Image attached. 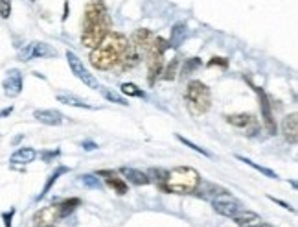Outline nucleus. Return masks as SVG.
<instances>
[{"label": "nucleus", "mask_w": 298, "mask_h": 227, "mask_svg": "<svg viewBox=\"0 0 298 227\" xmlns=\"http://www.w3.org/2000/svg\"><path fill=\"white\" fill-rule=\"evenodd\" d=\"M110 26L112 22H110L109 11H107L103 0H91L85 7V15H83L81 43L91 50L96 48L110 33Z\"/></svg>", "instance_id": "obj_1"}, {"label": "nucleus", "mask_w": 298, "mask_h": 227, "mask_svg": "<svg viewBox=\"0 0 298 227\" xmlns=\"http://www.w3.org/2000/svg\"><path fill=\"white\" fill-rule=\"evenodd\" d=\"M129 39L120 31H112L105 37L96 48L91 50V65L98 70H110L118 65Z\"/></svg>", "instance_id": "obj_2"}, {"label": "nucleus", "mask_w": 298, "mask_h": 227, "mask_svg": "<svg viewBox=\"0 0 298 227\" xmlns=\"http://www.w3.org/2000/svg\"><path fill=\"white\" fill-rule=\"evenodd\" d=\"M201 185V174L192 166H175L168 170L164 183L160 185L162 191L173 194H192Z\"/></svg>", "instance_id": "obj_3"}, {"label": "nucleus", "mask_w": 298, "mask_h": 227, "mask_svg": "<svg viewBox=\"0 0 298 227\" xmlns=\"http://www.w3.org/2000/svg\"><path fill=\"white\" fill-rule=\"evenodd\" d=\"M184 98H186V105L194 117H201L212 107V91L201 80L190 81L186 92H184Z\"/></svg>", "instance_id": "obj_4"}, {"label": "nucleus", "mask_w": 298, "mask_h": 227, "mask_svg": "<svg viewBox=\"0 0 298 227\" xmlns=\"http://www.w3.org/2000/svg\"><path fill=\"white\" fill-rule=\"evenodd\" d=\"M168 48H170L168 41H164L162 37H155L151 48L144 54L147 65V81H149V85H155L157 78H160L162 68H164V54Z\"/></svg>", "instance_id": "obj_5"}, {"label": "nucleus", "mask_w": 298, "mask_h": 227, "mask_svg": "<svg viewBox=\"0 0 298 227\" xmlns=\"http://www.w3.org/2000/svg\"><path fill=\"white\" fill-rule=\"evenodd\" d=\"M67 61H68V67L72 70V74L78 78L79 81H83L87 87H91V89H99V83H98L96 76L89 70V68L83 65V61L79 59L78 55L74 54L72 50H68L67 52Z\"/></svg>", "instance_id": "obj_6"}, {"label": "nucleus", "mask_w": 298, "mask_h": 227, "mask_svg": "<svg viewBox=\"0 0 298 227\" xmlns=\"http://www.w3.org/2000/svg\"><path fill=\"white\" fill-rule=\"evenodd\" d=\"M57 50L52 48L48 43L43 41H33V43L26 44L24 48L18 52V59L20 61H31V59H43V57H55Z\"/></svg>", "instance_id": "obj_7"}, {"label": "nucleus", "mask_w": 298, "mask_h": 227, "mask_svg": "<svg viewBox=\"0 0 298 227\" xmlns=\"http://www.w3.org/2000/svg\"><path fill=\"white\" fill-rule=\"evenodd\" d=\"M61 218H67L65 211H63V205L61 203H52L48 207H43L41 211H37L33 218H31V224L37 227L54 226V222L61 220Z\"/></svg>", "instance_id": "obj_8"}, {"label": "nucleus", "mask_w": 298, "mask_h": 227, "mask_svg": "<svg viewBox=\"0 0 298 227\" xmlns=\"http://www.w3.org/2000/svg\"><path fill=\"white\" fill-rule=\"evenodd\" d=\"M254 91H256V94H258V100H260V111H262L263 128H265V131H267L269 135H274V133H276V122H274L271 100H269L267 92L263 91L262 87H254Z\"/></svg>", "instance_id": "obj_9"}, {"label": "nucleus", "mask_w": 298, "mask_h": 227, "mask_svg": "<svg viewBox=\"0 0 298 227\" xmlns=\"http://www.w3.org/2000/svg\"><path fill=\"white\" fill-rule=\"evenodd\" d=\"M213 209H215V213H219L221 216L232 218V216L237 215L239 211L243 209V205L237 202L236 198H232L230 194L221 192V194H217V196L213 198Z\"/></svg>", "instance_id": "obj_10"}, {"label": "nucleus", "mask_w": 298, "mask_h": 227, "mask_svg": "<svg viewBox=\"0 0 298 227\" xmlns=\"http://www.w3.org/2000/svg\"><path fill=\"white\" fill-rule=\"evenodd\" d=\"M155 33L149 30H146V28H140V30H134L133 35H131V39H129V43L133 44L134 48L140 52V55H144L147 52V50L151 48L153 41H155Z\"/></svg>", "instance_id": "obj_11"}, {"label": "nucleus", "mask_w": 298, "mask_h": 227, "mask_svg": "<svg viewBox=\"0 0 298 227\" xmlns=\"http://www.w3.org/2000/svg\"><path fill=\"white\" fill-rule=\"evenodd\" d=\"M2 87H4L6 96H9V98L18 96L22 92V74H20V70H17V68L9 70L4 81H2Z\"/></svg>", "instance_id": "obj_12"}, {"label": "nucleus", "mask_w": 298, "mask_h": 227, "mask_svg": "<svg viewBox=\"0 0 298 227\" xmlns=\"http://www.w3.org/2000/svg\"><path fill=\"white\" fill-rule=\"evenodd\" d=\"M282 133L289 144H297L298 142V115L291 113L282 120Z\"/></svg>", "instance_id": "obj_13"}, {"label": "nucleus", "mask_w": 298, "mask_h": 227, "mask_svg": "<svg viewBox=\"0 0 298 227\" xmlns=\"http://www.w3.org/2000/svg\"><path fill=\"white\" fill-rule=\"evenodd\" d=\"M33 118L46 126H61L65 122V115L57 109H37L33 111Z\"/></svg>", "instance_id": "obj_14"}, {"label": "nucleus", "mask_w": 298, "mask_h": 227, "mask_svg": "<svg viewBox=\"0 0 298 227\" xmlns=\"http://www.w3.org/2000/svg\"><path fill=\"white\" fill-rule=\"evenodd\" d=\"M140 59H142L140 52L134 48L131 43H127V46L123 50L122 57H120V61H118L116 67H120V70H131V68H134L140 63Z\"/></svg>", "instance_id": "obj_15"}, {"label": "nucleus", "mask_w": 298, "mask_h": 227, "mask_svg": "<svg viewBox=\"0 0 298 227\" xmlns=\"http://www.w3.org/2000/svg\"><path fill=\"white\" fill-rule=\"evenodd\" d=\"M98 176H103L105 183L109 185V187L116 192V194L123 196V194H127V192H129L127 183H125L122 178H118L114 172H110V170H99V172H98Z\"/></svg>", "instance_id": "obj_16"}, {"label": "nucleus", "mask_w": 298, "mask_h": 227, "mask_svg": "<svg viewBox=\"0 0 298 227\" xmlns=\"http://www.w3.org/2000/svg\"><path fill=\"white\" fill-rule=\"evenodd\" d=\"M118 172L122 174L123 178H127L129 183L136 185V187H142V185H149L151 183V178L147 176L146 172L142 170H136V168H131V166H122Z\"/></svg>", "instance_id": "obj_17"}, {"label": "nucleus", "mask_w": 298, "mask_h": 227, "mask_svg": "<svg viewBox=\"0 0 298 227\" xmlns=\"http://www.w3.org/2000/svg\"><path fill=\"white\" fill-rule=\"evenodd\" d=\"M37 159V152L33 148H18L9 157V163L13 165H30Z\"/></svg>", "instance_id": "obj_18"}, {"label": "nucleus", "mask_w": 298, "mask_h": 227, "mask_svg": "<svg viewBox=\"0 0 298 227\" xmlns=\"http://www.w3.org/2000/svg\"><path fill=\"white\" fill-rule=\"evenodd\" d=\"M226 122L234 126V128L239 129H247L249 126H258L256 124V118L250 115V113H236V115H228L226 117Z\"/></svg>", "instance_id": "obj_19"}, {"label": "nucleus", "mask_w": 298, "mask_h": 227, "mask_svg": "<svg viewBox=\"0 0 298 227\" xmlns=\"http://www.w3.org/2000/svg\"><path fill=\"white\" fill-rule=\"evenodd\" d=\"M188 35V26L184 24V22H177L173 28H171V35H170V48H179L181 44L184 43V39Z\"/></svg>", "instance_id": "obj_20"}, {"label": "nucleus", "mask_w": 298, "mask_h": 227, "mask_svg": "<svg viewBox=\"0 0 298 227\" xmlns=\"http://www.w3.org/2000/svg\"><path fill=\"white\" fill-rule=\"evenodd\" d=\"M57 102L65 105H70V107H79V109H94V105L87 104L85 100L78 98L74 94H68V92H59L57 94Z\"/></svg>", "instance_id": "obj_21"}, {"label": "nucleus", "mask_w": 298, "mask_h": 227, "mask_svg": "<svg viewBox=\"0 0 298 227\" xmlns=\"http://www.w3.org/2000/svg\"><path fill=\"white\" fill-rule=\"evenodd\" d=\"M67 172H68L67 166H59V168H55V172H54V174H50V178L46 179V183H44V187H43V192H41V194L37 196V200H43V198L50 192V189H52V187H54V185L57 183V179L61 178L63 174H67Z\"/></svg>", "instance_id": "obj_22"}, {"label": "nucleus", "mask_w": 298, "mask_h": 227, "mask_svg": "<svg viewBox=\"0 0 298 227\" xmlns=\"http://www.w3.org/2000/svg\"><path fill=\"white\" fill-rule=\"evenodd\" d=\"M237 161H241V163H245V165H249L250 168H254V170H258L260 174H263L265 178L269 179H278V174L274 172V170H271V168H267V166H262L258 165V163H254V161H250L249 157H243V155H236Z\"/></svg>", "instance_id": "obj_23"}, {"label": "nucleus", "mask_w": 298, "mask_h": 227, "mask_svg": "<svg viewBox=\"0 0 298 227\" xmlns=\"http://www.w3.org/2000/svg\"><path fill=\"white\" fill-rule=\"evenodd\" d=\"M232 220L236 222L237 226H249L250 222H260V215H256L254 211L241 209L237 215L232 216Z\"/></svg>", "instance_id": "obj_24"}, {"label": "nucleus", "mask_w": 298, "mask_h": 227, "mask_svg": "<svg viewBox=\"0 0 298 227\" xmlns=\"http://www.w3.org/2000/svg\"><path fill=\"white\" fill-rule=\"evenodd\" d=\"M120 91H122V94L125 96V98H129V96H133V98H146V92L142 91L138 85H134V83H122L120 85Z\"/></svg>", "instance_id": "obj_25"}, {"label": "nucleus", "mask_w": 298, "mask_h": 227, "mask_svg": "<svg viewBox=\"0 0 298 227\" xmlns=\"http://www.w3.org/2000/svg\"><path fill=\"white\" fill-rule=\"evenodd\" d=\"M79 183L87 187V189H92V191H99L101 189V181L98 176L94 174H83V176H79Z\"/></svg>", "instance_id": "obj_26"}, {"label": "nucleus", "mask_w": 298, "mask_h": 227, "mask_svg": "<svg viewBox=\"0 0 298 227\" xmlns=\"http://www.w3.org/2000/svg\"><path fill=\"white\" fill-rule=\"evenodd\" d=\"M101 94H103L105 100H109V102H114V104H120V105H129V100L122 94H118L116 91H110V89H99Z\"/></svg>", "instance_id": "obj_27"}, {"label": "nucleus", "mask_w": 298, "mask_h": 227, "mask_svg": "<svg viewBox=\"0 0 298 227\" xmlns=\"http://www.w3.org/2000/svg\"><path fill=\"white\" fill-rule=\"evenodd\" d=\"M177 139H179V141L183 142L184 146L192 148V150H194V152H197V154L204 155V157H212V154H210V152H208V150H204V148H201V146H197V144H195V142H192V141H190V139H186V137H183V135H177Z\"/></svg>", "instance_id": "obj_28"}, {"label": "nucleus", "mask_w": 298, "mask_h": 227, "mask_svg": "<svg viewBox=\"0 0 298 227\" xmlns=\"http://www.w3.org/2000/svg\"><path fill=\"white\" fill-rule=\"evenodd\" d=\"M177 67H179V61L177 59H173V61L168 65V68H166L164 72H162V80H166V81H171V80H175V76H177Z\"/></svg>", "instance_id": "obj_29"}, {"label": "nucleus", "mask_w": 298, "mask_h": 227, "mask_svg": "<svg viewBox=\"0 0 298 227\" xmlns=\"http://www.w3.org/2000/svg\"><path fill=\"white\" fill-rule=\"evenodd\" d=\"M11 15V0H0V17L9 18Z\"/></svg>", "instance_id": "obj_30"}, {"label": "nucleus", "mask_w": 298, "mask_h": 227, "mask_svg": "<svg viewBox=\"0 0 298 227\" xmlns=\"http://www.w3.org/2000/svg\"><path fill=\"white\" fill-rule=\"evenodd\" d=\"M197 67H201V59H199V57H192V59H188V63L184 65V74H190Z\"/></svg>", "instance_id": "obj_31"}, {"label": "nucleus", "mask_w": 298, "mask_h": 227, "mask_svg": "<svg viewBox=\"0 0 298 227\" xmlns=\"http://www.w3.org/2000/svg\"><path fill=\"white\" fill-rule=\"evenodd\" d=\"M13 216H15V207H11L9 211L2 213V220H4V227H11Z\"/></svg>", "instance_id": "obj_32"}, {"label": "nucleus", "mask_w": 298, "mask_h": 227, "mask_svg": "<svg viewBox=\"0 0 298 227\" xmlns=\"http://www.w3.org/2000/svg\"><path fill=\"white\" fill-rule=\"evenodd\" d=\"M81 148L87 150V152H92V150H98V144L96 142H92V141H83L81 142Z\"/></svg>", "instance_id": "obj_33"}, {"label": "nucleus", "mask_w": 298, "mask_h": 227, "mask_svg": "<svg viewBox=\"0 0 298 227\" xmlns=\"http://www.w3.org/2000/svg\"><path fill=\"white\" fill-rule=\"evenodd\" d=\"M57 155H59V150H55V152H44V154H43V161H44V163H50V161L55 159Z\"/></svg>", "instance_id": "obj_34"}, {"label": "nucleus", "mask_w": 298, "mask_h": 227, "mask_svg": "<svg viewBox=\"0 0 298 227\" xmlns=\"http://www.w3.org/2000/svg\"><path fill=\"white\" fill-rule=\"evenodd\" d=\"M213 65H221V67H226L228 63H226V59H223V57H213L212 61L208 63V67H213Z\"/></svg>", "instance_id": "obj_35"}, {"label": "nucleus", "mask_w": 298, "mask_h": 227, "mask_svg": "<svg viewBox=\"0 0 298 227\" xmlns=\"http://www.w3.org/2000/svg\"><path fill=\"white\" fill-rule=\"evenodd\" d=\"M269 200H273V202H274V203H278L280 207H284V209H289V211H293V213H295V209H293V207H291V205H289V203L282 202V200H276V198H273V196H269Z\"/></svg>", "instance_id": "obj_36"}, {"label": "nucleus", "mask_w": 298, "mask_h": 227, "mask_svg": "<svg viewBox=\"0 0 298 227\" xmlns=\"http://www.w3.org/2000/svg\"><path fill=\"white\" fill-rule=\"evenodd\" d=\"M11 111H13V107H7V109L0 111V118H4V117H7V115H11Z\"/></svg>", "instance_id": "obj_37"}, {"label": "nucleus", "mask_w": 298, "mask_h": 227, "mask_svg": "<svg viewBox=\"0 0 298 227\" xmlns=\"http://www.w3.org/2000/svg\"><path fill=\"white\" fill-rule=\"evenodd\" d=\"M252 227H274V226H271V224H262V222H260V224H256V226Z\"/></svg>", "instance_id": "obj_38"}, {"label": "nucleus", "mask_w": 298, "mask_h": 227, "mask_svg": "<svg viewBox=\"0 0 298 227\" xmlns=\"http://www.w3.org/2000/svg\"><path fill=\"white\" fill-rule=\"evenodd\" d=\"M43 227H55V226H43Z\"/></svg>", "instance_id": "obj_39"}]
</instances>
